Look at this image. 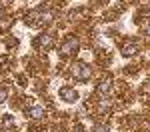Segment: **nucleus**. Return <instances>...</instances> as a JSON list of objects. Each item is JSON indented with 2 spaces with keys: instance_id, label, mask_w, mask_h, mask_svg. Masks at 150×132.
<instances>
[{
  "instance_id": "nucleus-2",
  "label": "nucleus",
  "mask_w": 150,
  "mask_h": 132,
  "mask_svg": "<svg viewBox=\"0 0 150 132\" xmlns=\"http://www.w3.org/2000/svg\"><path fill=\"white\" fill-rule=\"evenodd\" d=\"M70 72H72V76H74L76 80H86V78H90V66L84 64V62H76Z\"/></svg>"
},
{
  "instance_id": "nucleus-4",
  "label": "nucleus",
  "mask_w": 150,
  "mask_h": 132,
  "mask_svg": "<svg viewBox=\"0 0 150 132\" xmlns=\"http://www.w3.org/2000/svg\"><path fill=\"white\" fill-rule=\"evenodd\" d=\"M34 46L50 48V46H54V38H52L50 34H38V38H34Z\"/></svg>"
},
{
  "instance_id": "nucleus-8",
  "label": "nucleus",
  "mask_w": 150,
  "mask_h": 132,
  "mask_svg": "<svg viewBox=\"0 0 150 132\" xmlns=\"http://www.w3.org/2000/svg\"><path fill=\"white\" fill-rule=\"evenodd\" d=\"M6 96H8L6 88H0V104H4V102H6Z\"/></svg>"
},
{
  "instance_id": "nucleus-9",
  "label": "nucleus",
  "mask_w": 150,
  "mask_h": 132,
  "mask_svg": "<svg viewBox=\"0 0 150 132\" xmlns=\"http://www.w3.org/2000/svg\"><path fill=\"white\" fill-rule=\"evenodd\" d=\"M142 92L144 94H150V80H146V82L142 84Z\"/></svg>"
},
{
  "instance_id": "nucleus-7",
  "label": "nucleus",
  "mask_w": 150,
  "mask_h": 132,
  "mask_svg": "<svg viewBox=\"0 0 150 132\" xmlns=\"http://www.w3.org/2000/svg\"><path fill=\"white\" fill-rule=\"evenodd\" d=\"M28 116H30V118H40V116H42V108H40V106L28 108Z\"/></svg>"
},
{
  "instance_id": "nucleus-6",
  "label": "nucleus",
  "mask_w": 150,
  "mask_h": 132,
  "mask_svg": "<svg viewBox=\"0 0 150 132\" xmlns=\"http://www.w3.org/2000/svg\"><path fill=\"white\" fill-rule=\"evenodd\" d=\"M136 50H138V46H136V44H132V42H130V44H126V46L122 48V56H132V54H136Z\"/></svg>"
},
{
  "instance_id": "nucleus-11",
  "label": "nucleus",
  "mask_w": 150,
  "mask_h": 132,
  "mask_svg": "<svg viewBox=\"0 0 150 132\" xmlns=\"http://www.w3.org/2000/svg\"><path fill=\"white\" fill-rule=\"evenodd\" d=\"M98 132H106V126H98Z\"/></svg>"
},
{
  "instance_id": "nucleus-1",
  "label": "nucleus",
  "mask_w": 150,
  "mask_h": 132,
  "mask_svg": "<svg viewBox=\"0 0 150 132\" xmlns=\"http://www.w3.org/2000/svg\"><path fill=\"white\" fill-rule=\"evenodd\" d=\"M78 46H80V42H78V38L76 36H70L64 40V44L60 48V54L62 56H70V54H76L78 52Z\"/></svg>"
},
{
  "instance_id": "nucleus-10",
  "label": "nucleus",
  "mask_w": 150,
  "mask_h": 132,
  "mask_svg": "<svg viewBox=\"0 0 150 132\" xmlns=\"http://www.w3.org/2000/svg\"><path fill=\"white\" fill-rule=\"evenodd\" d=\"M70 132H84V130H82L80 126H76V128H74V130H70Z\"/></svg>"
},
{
  "instance_id": "nucleus-3",
  "label": "nucleus",
  "mask_w": 150,
  "mask_h": 132,
  "mask_svg": "<svg viewBox=\"0 0 150 132\" xmlns=\"http://www.w3.org/2000/svg\"><path fill=\"white\" fill-rule=\"evenodd\" d=\"M58 96H60L64 102H76V100H78V92H76L74 88H70V86H62V88L58 90Z\"/></svg>"
},
{
  "instance_id": "nucleus-5",
  "label": "nucleus",
  "mask_w": 150,
  "mask_h": 132,
  "mask_svg": "<svg viewBox=\"0 0 150 132\" xmlns=\"http://www.w3.org/2000/svg\"><path fill=\"white\" fill-rule=\"evenodd\" d=\"M110 90H112V82H110V80H102V82L96 86V92H98V94H108Z\"/></svg>"
}]
</instances>
